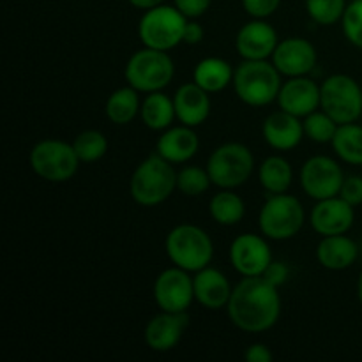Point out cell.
Instances as JSON below:
<instances>
[{
	"mask_svg": "<svg viewBox=\"0 0 362 362\" xmlns=\"http://www.w3.org/2000/svg\"><path fill=\"white\" fill-rule=\"evenodd\" d=\"M230 320L246 332H264L278 322L281 299L278 286L264 276L244 278L232 290L228 304Z\"/></svg>",
	"mask_w": 362,
	"mask_h": 362,
	"instance_id": "obj_1",
	"label": "cell"
},
{
	"mask_svg": "<svg viewBox=\"0 0 362 362\" xmlns=\"http://www.w3.org/2000/svg\"><path fill=\"white\" fill-rule=\"evenodd\" d=\"M177 187V173L172 163L161 156H151L138 165L131 177V197L144 207H154L168 200Z\"/></svg>",
	"mask_w": 362,
	"mask_h": 362,
	"instance_id": "obj_2",
	"label": "cell"
},
{
	"mask_svg": "<svg viewBox=\"0 0 362 362\" xmlns=\"http://www.w3.org/2000/svg\"><path fill=\"white\" fill-rule=\"evenodd\" d=\"M267 60H244L233 73V88L240 101L250 106H265L278 99L281 78Z\"/></svg>",
	"mask_w": 362,
	"mask_h": 362,
	"instance_id": "obj_3",
	"label": "cell"
},
{
	"mask_svg": "<svg viewBox=\"0 0 362 362\" xmlns=\"http://www.w3.org/2000/svg\"><path fill=\"white\" fill-rule=\"evenodd\" d=\"M212 240L194 225L175 226L166 237V255L177 267L187 272H198L209 267L212 260Z\"/></svg>",
	"mask_w": 362,
	"mask_h": 362,
	"instance_id": "obj_4",
	"label": "cell"
},
{
	"mask_svg": "<svg viewBox=\"0 0 362 362\" xmlns=\"http://www.w3.org/2000/svg\"><path fill=\"white\" fill-rule=\"evenodd\" d=\"M173 60L163 49L147 48L134 53L126 66V80L138 92H158L173 78Z\"/></svg>",
	"mask_w": 362,
	"mask_h": 362,
	"instance_id": "obj_5",
	"label": "cell"
},
{
	"mask_svg": "<svg viewBox=\"0 0 362 362\" xmlns=\"http://www.w3.org/2000/svg\"><path fill=\"white\" fill-rule=\"evenodd\" d=\"M186 23L187 18L177 7L158 6L141 16L138 34L147 48L168 52L182 42Z\"/></svg>",
	"mask_w": 362,
	"mask_h": 362,
	"instance_id": "obj_6",
	"label": "cell"
},
{
	"mask_svg": "<svg viewBox=\"0 0 362 362\" xmlns=\"http://www.w3.org/2000/svg\"><path fill=\"white\" fill-rule=\"evenodd\" d=\"M255 168L250 148L243 144H225L216 148L207 163L212 184L223 189H233L246 182Z\"/></svg>",
	"mask_w": 362,
	"mask_h": 362,
	"instance_id": "obj_7",
	"label": "cell"
},
{
	"mask_svg": "<svg viewBox=\"0 0 362 362\" xmlns=\"http://www.w3.org/2000/svg\"><path fill=\"white\" fill-rule=\"evenodd\" d=\"M320 106L338 124L356 122L362 115V88L349 74H332L320 87Z\"/></svg>",
	"mask_w": 362,
	"mask_h": 362,
	"instance_id": "obj_8",
	"label": "cell"
},
{
	"mask_svg": "<svg viewBox=\"0 0 362 362\" xmlns=\"http://www.w3.org/2000/svg\"><path fill=\"white\" fill-rule=\"evenodd\" d=\"M260 230L265 237L286 240L297 235L304 225V209L296 197L272 194L260 211Z\"/></svg>",
	"mask_w": 362,
	"mask_h": 362,
	"instance_id": "obj_9",
	"label": "cell"
},
{
	"mask_svg": "<svg viewBox=\"0 0 362 362\" xmlns=\"http://www.w3.org/2000/svg\"><path fill=\"white\" fill-rule=\"evenodd\" d=\"M80 158L73 145L60 140H42L32 148L30 166L41 179L66 182L76 173Z\"/></svg>",
	"mask_w": 362,
	"mask_h": 362,
	"instance_id": "obj_10",
	"label": "cell"
},
{
	"mask_svg": "<svg viewBox=\"0 0 362 362\" xmlns=\"http://www.w3.org/2000/svg\"><path fill=\"white\" fill-rule=\"evenodd\" d=\"M341 168L334 159L327 156H315L304 163L300 170V184L306 191L308 197L315 200H325V198L338 197L343 186Z\"/></svg>",
	"mask_w": 362,
	"mask_h": 362,
	"instance_id": "obj_11",
	"label": "cell"
},
{
	"mask_svg": "<svg viewBox=\"0 0 362 362\" xmlns=\"http://www.w3.org/2000/svg\"><path fill=\"white\" fill-rule=\"evenodd\" d=\"M154 299L163 311L184 313L194 299L193 279L180 267L166 269L154 283Z\"/></svg>",
	"mask_w": 362,
	"mask_h": 362,
	"instance_id": "obj_12",
	"label": "cell"
},
{
	"mask_svg": "<svg viewBox=\"0 0 362 362\" xmlns=\"http://www.w3.org/2000/svg\"><path fill=\"white\" fill-rule=\"evenodd\" d=\"M230 260L233 269L244 278L264 276L272 264V255L269 244L255 233H243L237 237L230 247Z\"/></svg>",
	"mask_w": 362,
	"mask_h": 362,
	"instance_id": "obj_13",
	"label": "cell"
},
{
	"mask_svg": "<svg viewBox=\"0 0 362 362\" xmlns=\"http://www.w3.org/2000/svg\"><path fill=\"white\" fill-rule=\"evenodd\" d=\"M272 64L285 76H304L317 64V49L303 37H288L278 42L272 53Z\"/></svg>",
	"mask_w": 362,
	"mask_h": 362,
	"instance_id": "obj_14",
	"label": "cell"
},
{
	"mask_svg": "<svg viewBox=\"0 0 362 362\" xmlns=\"http://www.w3.org/2000/svg\"><path fill=\"white\" fill-rule=\"evenodd\" d=\"M311 225L320 235H341L354 225V205L343 200L341 197L318 200L311 212Z\"/></svg>",
	"mask_w": 362,
	"mask_h": 362,
	"instance_id": "obj_15",
	"label": "cell"
},
{
	"mask_svg": "<svg viewBox=\"0 0 362 362\" xmlns=\"http://www.w3.org/2000/svg\"><path fill=\"white\" fill-rule=\"evenodd\" d=\"M278 46V34L267 21L257 20L244 25L235 39V48L246 60H267Z\"/></svg>",
	"mask_w": 362,
	"mask_h": 362,
	"instance_id": "obj_16",
	"label": "cell"
},
{
	"mask_svg": "<svg viewBox=\"0 0 362 362\" xmlns=\"http://www.w3.org/2000/svg\"><path fill=\"white\" fill-rule=\"evenodd\" d=\"M278 101L285 112L296 117H308L320 106V87L306 76H293L281 85Z\"/></svg>",
	"mask_w": 362,
	"mask_h": 362,
	"instance_id": "obj_17",
	"label": "cell"
},
{
	"mask_svg": "<svg viewBox=\"0 0 362 362\" xmlns=\"http://www.w3.org/2000/svg\"><path fill=\"white\" fill-rule=\"evenodd\" d=\"M187 315L184 313H170L163 311L161 315L152 318L145 329V341L154 352H168L179 345L180 338L184 334V329L187 327Z\"/></svg>",
	"mask_w": 362,
	"mask_h": 362,
	"instance_id": "obj_18",
	"label": "cell"
},
{
	"mask_svg": "<svg viewBox=\"0 0 362 362\" xmlns=\"http://www.w3.org/2000/svg\"><path fill=\"white\" fill-rule=\"evenodd\" d=\"M264 138L276 151H292L304 136V124L299 117L285 112H274L264 122Z\"/></svg>",
	"mask_w": 362,
	"mask_h": 362,
	"instance_id": "obj_19",
	"label": "cell"
},
{
	"mask_svg": "<svg viewBox=\"0 0 362 362\" xmlns=\"http://www.w3.org/2000/svg\"><path fill=\"white\" fill-rule=\"evenodd\" d=\"M173 105H175L177 119L184 124V126H200L207 120L209 113H211V99H209V92L204 90L200 85L197 83H186L175 92L173 98Z\"/></svg>",
	"mask_w": 362,
	"mask_h": 362,
	"instance_id": "obj_20",
	"label": "cell"
},
{
	"mask_svg": "<svg viewBox=\"0 0 362 362\" xmlns=\"http://www.w3.org/2000/svg\"><path fill=\"white\" fill-rule=\"evenodd\" d=\"M194 299L207 310H221L232 297L228 279L218 269H202L193 278Z\"/></svg>",
	"mask_w": 362,
	"mask_h": 362,
	"instance_id": "obj_21",
	"label": "cell"
},
{
	"mask_svg": "<svg viewBox=\"0 0 362 362\" xmlns=\"http://www.w3.org/2000/svg\"><path fill=\"white\" fill-rule=\"evenodd\" d=\"M200 141L189 126L172 127L158 140V154L170 163L189 161L197 154Z\"/></svg>",
	"mask_w": 362,
	"mask_h": 362,
	"instance_id": "obj_22",
	"label": "cell"
},
{
	"mask_svg": "<svg viewBox=\"0 0 362 362\" xmlns=\"http://www.w3.org/2000/svg\"><path fill=\"white\" fill-rule=\"evenodd\" d=\"M357 244L345 233L341 235H327L320 240L317 247V258L322 267L331 271H343L356 262Z\"/></svg>",
	"mask_w": 362,
	"mask_h": 362,
	"instance_id": "obj_23",
	"label": "cell"
},
{
	"mask_svg": "<svg viewBox=\"0 0 362 362\" xmlns=\"http://www.w3.org/2000/svg\"><path fill=\"white\" fill-rule=\"evenodd\" d=\"M193 80L204 90L212 94V92H221L230 81H233V71L228 62L211 57V59H204L202 62H198V66L194 67Z\"/></svg>",
	"mask_w": 362,
	"mask_h": 362,
	"instance_id": "obj_24",
	"label": "cell"
},
{
	"mask_svg": "<svg viewBox=\"0 0 362 362\" xmlns=\"http://www.w3.org/2000/svg\"><path fill=\"white\" fill-rule=\"evenodd\" d=\"M141 120L147 127L154 131L168 129L170 124L173 122L175 113V105L168 95L161 94V92H151L147 98L141 103Z\"/></svg>",
	"mask_w": 362,
	"mask_h": 362,
	"instance_id": "obj_25",
	"label": "cell"
},
{
	"mask_svg": "<svg viewBox=\"0 0 362 362\" xmlns=\"http://www.w3.org/2000/svg\"><path fill=\"white\" fill-rule=\"evenodd\" d=\"M292 166L286 159L279 158V156L267 158L258 170V179H260L262 186L272 194L286 193V189L292 184Z\"/></svg>",
	"mask_w": 362,
	"mask_h": 362,
	"instance_id": "obj_26",
	"label": "cell"
},
{
	"mask_svg": "<svg viewBox=\"0 0 362 362\" xmlns=\"http://www.w3.org/2000/svg\"><path fill=\"white\" fill-rule=\"evenodd\" d=\"M334 152L349 165H362V127L357 124H339L332 138Z\"/></svg>",
	"mask_w": 362,
	"mask_h": 362,
	"instance_id": "obj_27",
	"label": "cell"
},
{
	"mask_svg": "<svg viewBox=\"0 0 362 362\" xmlns=\"http://www.w3.org/2000/svg\"><path fill=\"white\" fill-rule=\"evenodd\" d=\"M138 112H140V98L136 88L131 85L115 90L106 101V115L119 126L129 124Z\"/></svg>",
	"mask_w": 362,
	"mask_h": 362,
	"instance_id": "obj_28",
	"label": "cell"
},
{
	"mask_svg": "<svg viewBox=\"0 0 362 362\" xmlns=\"http://www.w3.org/2000/svg\"><path fill=\"white\" fill-rule=\"evenodd\" d=\"M209 209H211L212 218L219 225L225 226L237 225L244 218V212H246L243 198L237 197L235 193H230V191H223V193L212 197L211 207Z\"/></svg>",
	"mask_w": 362,
	"mask_h": 362,
	"instance_id": "obj_29",
	"label": "cell"
},
{
	"mask_svg": "<svg viewBox=\"0 0 362 362\" xmlns=\"http://www.w3.org/2000/svg\"><path fill=\"white\" fill-rule=\"evenodd\" d=\"M73 147L80 161L94 163L106 154L108 141H106L105 134L99 133V131H85V133L78 134Z\"/></svg>",
	"mask_w": 362,
	"mask_h": 362,
	"instance_id": "obj_30",
	"label": "cell"
},
{
	"mask_svg": "<svg viewBox=\"0 0 362 362\" xmlns=\"http://www.w3.org/2000/svg\"><path fill=\"white\" fill-rule=\"evenodd\" d=\"M303 124H304V134H306L308 138H311L313 141H318V144H327V141H332V138H334L336 131H338V126H339V124L325 112L310 113Z\"/></svg>",
	"mask_w": 362,
	"mask_h": 362,
	"instance_id": "obj_31",
	"label": "cell"
},
{
	"mask_svg": "<svg viewBox=\"0 0 362 362\" xmlns=\"http://www.w3.org/2000/svg\"><path fill=\"white\" fill-rule=\"evenodd\" d=\"M306 9L311 20L320 25H334L343 18L345 0H306Z\"/></svg>",
	"mask_w": 362,
	"mask_h": 362,
	"instance_id": "obj_32",
	"label": "cell"
},
{
	"mask_svg": "<svg viewBox=\"0 0 362 362\" xmlns=\"http://www.w3.org/2000/svg\"><path fill=\"white\" fill-rule=\"evenodd\" d=\"M211 175L207 170L197 168V166H187L182 172L177 173V187L187 197H198L204 194L211 186Z\"/></svg>",
	"mask_w": 362,
	"mask_h": 362,
	"instance_id": "obj_33",
	"label": "cell"
},
{
	"mask_svg": "<svg viewBox=\"0 0 362 362\" xmlns=\"http://www.w3.org/2000/svg\"><path fill=\"white\" fill-rule=\"evenodd\" d=\"M341 21L346 39L362 48V0H354L346 6Z\"/></svg>",
	"mask_w": 362,
	"mask_h": 362,
	"instance_id": "obj_34",
	"label": "cell"
},
{
	"mask_svg": "<svg viewBox=\"0 0 362 362\" xmlns=\"http://www.w3.org/2000/svg\"><path fill=\"white\" fill-rule=\"evenodd\" d=\"M279 4H281V0H243L246 13L257 20H264V18L274 14Z\"/></svg>",
	"mask_w": 362,
	"mask_h": 362,
	"instance_id": "obj_35",
	"label": "cell"
},
{
	"mask_svg": "<svg viewBox=\"0 0 362 362\" xmlns=\"http://www.w3.org/2000/svg\"><path fill=\"white\" fill-rule=\"evenodd\" d=\"M339 197L343 200L349 202L350 205H361L362 204V177L350 175L343 180V186L339 189Z\"/></svg>",
	"mask_w": 362,
	"mask_h": 362,
	"instance_id": "obj_36",
	"label": "cell"
},
{
	"mask_svg": "<svg viewBox=\"0 0 362 362\" xmlns=\"http://www.w3.org/2000/svg\"><path fill=\"white\" fill-rule=\"evenodd\" d=\"M212 0H175V7L186 18H198L211 7Z\"/></svg>",
	"mask_w": 362,
	"mask_h": 362,
	"instance_id": "obj_37",
	"label": "cell"
},
{
	"mask_svg": "<svg viewBox=\"0 0 362 362\" xmlns=\"http://www.w3.org/2000/svg\"><path fill=\"white\" fill-rule=\"evenodd\" d=\"M247 362H272V352L262 343H255L244 354Z\"/></svg>",
	"mask_w": 362,
	"mask_h": 362,
	"instance_id": "obj_38",
	"label": "cell"
},
{
	"mask_svg": "<svg viewBox=\"0 0 362 362\" xmlns=\"http://www.w3.org/2000/svg\"><path fill=\"white\" fill-rule=\"evenodd\" d=\"M286 276H288V269H286L283 264H274V262H272V264L269 265L267 271L264 272V278H267L269 281L274 283L276 286H279L281 283H285Z\"/></svg>",
	"mask_w": 362,
	"mask_h": 362,
	"instance_id": "obj_39",
	"label": "cell"
},
{
	"mask_svg": "<svg viewBox=\"0 0 362 362\" xmlns=\"http://www.w3.org/2000/svg\"><path fill=\"white\" fill-rule=\"evenodd\" d=\"M204 39V28L200 23H194V21H187L186 28H184V37L182 41L187 45H198V42Z\"/></svg>",
	"mask_w": 362,
	"mask_h": 362,
	"instance_id": "obj_40",
	"label": "cell"
},
{
	"mask_svg": "<svg viewBox=\"0 0 362 362\" xmlns=\"http://www.w3.org/2000/svg\"><path fill=\"white\" fill-rule=\"evenodd\" d=\"M161 2L163 0H129L131 6L138 7V9H145V11L152 9V7L161 6Z\"/></svg>",
	"mask_w": 362,
	"mask_h": 362,
	"instance_id": "obj_41",
	"label": "cell"
},
{
	"mask_svg": "<svg viewBox=\"0 0 362 362\" xmlns=\"http://www.w3.org/2000/svg\"><path fill=\"white\" fill-rule=\"evenodd\" d=\"M357 292H359V300H361V304H362V272H361V276H359V285H357Z\"/></svg>",
	"mask_w": 362,
	"mask_h": 362,
	"instance_id": "obj_42",
	"label": "cell"
}]
</instances>
